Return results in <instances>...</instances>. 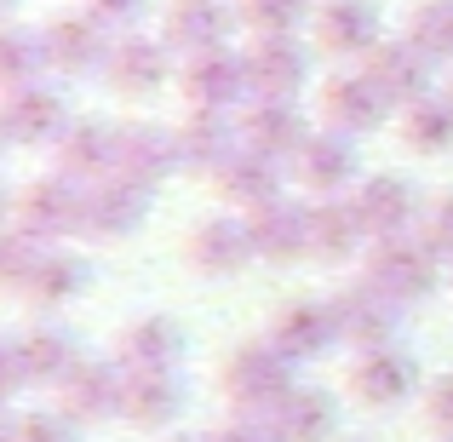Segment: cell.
<instances>
[{"label":"cell","mask_w":453,"mask_h":442,"mask_svg":"<svg viewBox=\"0 0 453 442\" xmlns=\"http://www.w3.org/2000/svg\"><path fill=\"white\" fill-rule=\"evenodd\" d=\"M293 12H299L293 0H247V18H253V23H265V29H270V23H288Z\"/></svg>","instance_id":"1"}]
</instances>
